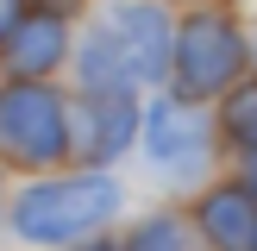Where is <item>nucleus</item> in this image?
<instances>
[{
    "mask_svg": "<svg viewBox=\"0 0 257 251\" xmlns=\"http://www.w3.org/2000/svg\"><path fill=\"white\" fill-rule=\"evenodd\" d=\"M69 19L63 13H44V7H25V19L7 32L0 44V69L7 75H32V82H50V75L69 63Z\"/></svg>",
    "mask_w": 257,
    "mask_h": 251,
    "instance_id": "obj_7",
    "label": "nucleus"
},
{
    "mask_svg": "<svg viewBox=\"0 0 257 251\" xmlns=\"http://www.w3.org/2000/svg\"><path fill=\"white\" fill-rule=\"evenodd\" d=\"M195 226L213 251H257V195L238 188H207L195 201Z\"/></svg>",
    "mask_w": 257,
    "mask_h": 251,
    "instance_id": "obj_8",
    "label": "nucleus"
},
{
    "mask_svg": "<svg viewBox=\"0 0 257 251\" xmlns=\"http://www.w3.org/2000/svg\"><path fill=\"white\" fill-rule=\"evenodd\" d=\"M0 157L25 170H57L69 157V100L50 82L7 75L0 88Z\"/></svg>",
    "mask_w": 257,
    "mask_h": 251,
    "instance_id": "obj_3",
    "label": "nucleus"
},
{
    "mask_svg": "<svg viewBox=\"0 0 257 251\" xmlns=\"http://www.w3.org/2000/svg\"><path fill=\"white\" fill-rule=\"evenodd\" d=\"M88 251H119V245H107V238H88Z\"/></svg>",
    "mask_w": 257,
    "mask_h": 251,
    "instance_id": "obj_15",
    "label": "nucleus"
},
{
    "mask_svg": "<svg viewBox=\"0 0 257 251\" xmlns=\"http://www.w3.org/2000/svg\"><path fill=\"white\" fill-rule=\"evenodd\" d=\"M138 126H145V94L138 82L119 88H82L69 100V157L82 170H107L125 151L138 145Z\"/></svg>",
    "mask_w": 257,
    "mask_h": 251,
    "instance_id": "obj_5",
    "label": "nucleus"
},
{
    "mask_svg": "<svg viewBox=\"0 0 257 251\" xmlns=\"http://www.w3.org/2000/svg\"><path fill=\"white\" fill-rule=\"evenodd\" d=\"M238 163H245V188L257 195V151H245V157H238Z\"/></svg>",
    "mask_w": 257,
    "mask_h": 251,
    "instance_id": "obj_13",
    "label": "nucleus"
},
{
    "mask_svg": "<svg viewBox=\"0 0 257 251\" xmlns=\"http://www.w3.org/2000/svg\"><path fill=\"white\" fill-rule=\"evenodd\" d=\"M119 251H188V226L182 213H145Z\"/></svg>",
    "mask_w": 257,
    "mask_h": 251,
    "instance_id": "obj_11",
    "label": "nucleus"
},
{
    "mask_svg": "<svg viewBox=\"0 0 257 251\" xmlns=\"http://www.w3.org/2000/svg\"><path fill=\"white\" fill-rule=\"evenodd\" d=\"M119 213V182L107 170H75V176H44V182L19 188L13 201V232L32 245H69L88 238Z\"/></svg>",
    "mask_w": 257,
    "mask_h": 251,
    "instance_id": "obj_2",
    "label": "nucleus"
},
{
    "mask_svg": "<svg viewBox=\"0 0 257 251\" xmlns=\"http://www.w3.org/2000/svg\"><path fill=\"white\" fill-rule=\"evenodd\" d=\"M238 75H251V32L226 7H188L170 44V88L182 100H220Z\"/></svg>",
    "mask_w": 257,
    "mask_h": 251,
    "instance_id": "obj_1",
    "label": "nucleus"
},
{
    "mask_svg": "<svg viewBox=\"0 0 257 251\" xmlns=\"http://www.w3.org/2000/svg\"><path fill=\"white\" fill-rule=\"evenodd\" d=\"M213 138H220V126H213L207 100H182V94L151 100L145 126H138V145H145L151 170H157L163 182H176V188H195L201 176H207Z\"/></svg>",
    "mask_w": 257,
    "mask_h": 251,
    "instance_id": "obj_4",
    "label": "nucleus"
},
{
    "mask_svg": "<svg viewBox=\"0 0 257 251\" xmlns=\"http://www.w3.org/2000/svg\"><path fill=\"white\" fill-rule=\"evenodd\" d=\"M25 7H32V0H0V44H7V32L25 19Z\"/></svg>",
    "mask_w": 257,
    "mask_h": 251,
    "instance_id": "obj_12",
    "label": "nucleus"
},
{
    "mask_svg": "<svg viewBox=\"0 0 257 251\" xmlns=\"http://www.w3.org/2000/svg\"><path fill=\"white\" fill-rule=\"evenodd\" d=\"M213 126H220L226 151H257V75H238L232 88L220 94V113H213Z\"/></svg>",
    "mask_w": 257,
    "mask_h": 251,
    "instance_id": "obj_10",
    "label": "nucleus"
},
{
    "mask_svg": "<svg viewBox=\"0 0 257 251\" xmlns=\"http://www.w3.org/2000/svg\"><path fill=\"white\" fill-rule=\"evenodd\" d=\"M69 57H75V82L82 88H119V82H132L119 44H113V32L100 25V13L82 25V44H69Z\"/></svg>",
    "mask_w": 257,
    "mask_h": 251,
    "instance_id": "obj_9",
    "label": "nucleus"
},
{
    "mask_svg": "<svg viewBox=\"0 0 257 251\" xmlns=\"http://www.w3.org/2000/svg\"><path fill=\"white\" fill-rule=\"evenodd\" d=\"M100 25L113 32L125 57V75L138 88H157L170 82V44H176V19L157 7V0H107L100 7Z\"/></svg>",
    "mask_w": 257,
    "mask_h": 251,
    "instance_id": "obj_6",
    "label": "nucleus"
},
{
    "mask_svg": "<svg viewBox=\"0 0 257 251\" xmlns=\"http://www.w3.org/2000/svg\"><path fill=\"white\" fill-rule=\"evenodd\" d=\"M251 63H257V32H251Z\"/></svg>",
    "mask_w": 257,
    "mask_h": 251,
    "instance_id": "obj_16",
    "label": "nucleus"
},
{
    "mask_svg": "<svg viewBox=\"0 0 257 251\" xmlns=\"http://www.w3.org/2000/svg\"><path fill=\"white\" fill-rule=\"evenodd\" d=\"M0 201H7V182H0Z\"/></svg>",
    "mask_w": 257,
    "mask_h": 251,
    "instance_id": "obj_17",
    "label": "nucleus"
},
{
    "mask_svg": "<svg viewBox=\"0 0 257 251\" xmlns=\"http://www.w3.org/2000/svg\"><path fill=\"white\" fill-rule=\"evenodd\" d=\"M38 7H44V13H63V19H69V13L82 7V0H38Z\"/></svg>",
    "mask_w": 257,
    "mask_h": 251,
    "instance_id": "obj_14",
    "label": "nucleus"
}]
</instances>
